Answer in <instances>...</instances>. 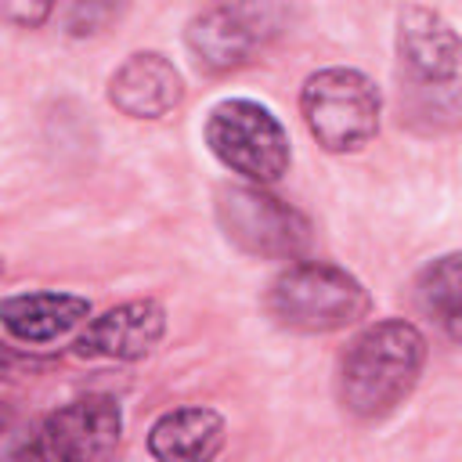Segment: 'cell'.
<instances>
[{"mask_svg":"<svg viewBox=\"0 0 462 462\" xmlns=\"http://www.w3.org/2000/svg\"><path fill=\"white\" fill-rule=\"evenodd\" d=\"M184 97V79L159 51L130 54L108 79V101L130 119H159Z\"/></svg>","mask_w":462,"mask_h":462,"instance_id":"10","label":"cell"},{"mask_svg":"<svg viewBox=\"0 0 462 462\" xmlns=\"http://www.w3.org/2000/svg\"><path fill=\"white\" fill-rule=\"evenodd\" d=\"M415 303L448 332L462 321V253H444L419 271Z\"/></svg>","mask_w":462,"mask_h":462,"instance_id":"13","label":"cell"},{"mask_svg":"<svg viewBox=\"0 0 462 462\" xmlns=\"http://www.w3.org/2000/svg\"><path fill=\"white\" fill-rule=\"evenodd\" d=\"M451 336H455V339H458V343H462V321H458V325H455V328H451Z\"/></svg>","mask_w":462,"mask_h":462,"instance_id":"17","label":"cell"},{"mask_svg":"<svg viewBox=\"0 0 462 462\" xmlns=\"http://www.w3.org/2000/svg\"><path fill=\"white\" fill-rule=\"evenodd\" d=\"M206 144L231 170L253 180L256 188L274 184L289 170V134L271 108L227 97L206 116Z\"/></svg>","mask_w":462,"mask_h":462,"instance_id":"5","label":"cell"},{"mask_svg":"<svg viewBox=\"0 0 462 462\" xmlns=\"http://www.w3.org/2000/svg\"><path fill=\"white\" fill-rule=\"evenodd\" d=\"M379 87L357 69H321L300 90V112L310 137L325 152H357L379 130Z\"/></svg>","mask_w":462,"mask_h":462,"instance_id":"4","label":"cell"},{"mask_svg":"<svg viewBox=\"0 0 462 462\" xmlns=\"http://www.w3.org/2000/svg\"><path fill=\"white\" fill-rule=\"evenodd\" d=\"M11 462H43V458H40V451H36V444L29 440V458H11Z\"/></svg>","mask_w":462,"mask_h":462,"instance_id":"16","label":"cell"},{"mask_svg":"<svg viewBox=\"0 0 462 462\" xmlns=\"http://www.w3.org/2000/svg\"><path fill=\"white\" fill-rule=\"evenodd\" d=\"M217 220L227 242L260 260H296L310 245L307 217L256 184L224 188L217 195Z\"/></svg>","mask_w":462,"mask_h":462,"instance_id":"6","label":"cell"},{"mask_svg":"<svg viewBox=\"0 0 462 462\" xmlns=\"http://www.w3.org/2000/svg\"><path fill=\"white\" fill-rule=\"evenodd\" d=\"M397 105L415 134L462 130V36L422 4L397 14Z\"/></svg>","mask_w":462,"mask_h":462,"instance_id":"1","label":"cell"},{"mask_svg":"<svg viewBox=\"0 0 462 462\" xmlns=\"http://www.w3.org/2000/svg\"><path fill=\"white\" fill-rule=\"evenodd\" d=\"M426 365V336L404 318H383L361 328L339 361V404L357 419L397 411Z\"/></svg>","mask_w":462,"mask_h":462,"instance_id":"2","label":"cell"},{"mask_svg":"<svg viewBox=\"0 0 462 462\" xmlns=\"http://www.w3.org/2000/svg\"><path fill=\"white\" fill-rule=\"evenodd\" d=\"M90 318V303L72 292H22L0 307L4 328L22 343H54Z\"/></svg>","mask_w":462,"mask_h":462,"instance_id":"12","label":"cell"},{"mask_svg":"<svg viewBox=\"0 0 462 462\" xmlns=\"http://www.w3.org/2000/svg\"><path fill=\"white\" fill-rule=\"evenodd\" d=\"M47 14H51V4H29V7L25 4H14V0L4 4V18L14 22V25H22V29H36Z\"/></svg>","mask_w":462,"mask_h":462,"instance_id":"14","label":"cell"},{"mask_svg":"<svg viewBox=\"0 0 462 462\" xmlns=\"http://www.w3.org/2000/svg\"><path fill=\"white\" fill-rule=\"evenodd\" d=\"M112 7L105 4H87V7H72V18H69V32H97L94 29V18H108Z\"/></svg>","mask_w":462,"mask_h":462,"instance_id":"15","label":"cell"},{"mask_svg":"<svg viewBox=\"0 0 462 462\" xmlns=\"http://www.w3.org/2000/svg\"><path fill=\"white\" fill-rule=\"evenodd\" d=\"M282 7L271 4H213L188 22V51L206 72H231L253 61L256 51L278 32Z\"/></svg>","mask_w":462,"mask_h":462,"instance_id":"7","label":"cell"},{"mask_svg":"<svg viewBox=\"0 0 462 462\" xmlns=\"http://www.w3.org/2000/svg\"><path fill=\"white\" fill-rule=\"evenodd\" d=\"M267 314L289 332H339L368 314L365 285L325 260L289 263L267 289Z\"/></svg>","mask_w":462,"mask_h":462,"instance_id":"3","label":"cell"},{"mask_svg":"<svg viewBox=\"0 0 462 462\" xmlns=\"http://www.w3.org/2000/svg\"><path fill=\"white\" fill-rule=\"evenodd\" d=\"M224 415L206 404H188L159 415L148 430V451L155 462H213L224 448Z\"/></svg>","mask_w":462,"mask_h":462,"instance_id":"11","label":"cell"},{"mask_svg":"<svg viewBox=\"0 0 462 462\" xmlns=\"http://www.w3.org/2000/svg\"><path fill=\"white\" fill-rule=\"evenodd\" d=\"M123 411L108 393H87L43 419L32 444L43 462H97L116 448Z\"/></svg>","mask_w":462,"mask_h":462,"instance_id":"8","label":"cell"},{"mask_svg":"<svg viewBox=\"0 0 462 462\" xmlns=\"http://www.w3.org/2000/svg\"><path fill=\"white\" fill-rule=\"evenodd\" d=\"M166 332V310L159 300H126L94 321L76 339L79 357H101V361H137L159 346Z\"/></svg>","mask_w":462,"mask_h":462,"instance_id":"9","label":"cell"}]
</instances>
